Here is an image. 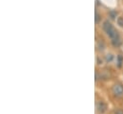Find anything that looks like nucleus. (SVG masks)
Wrapping results in <instances>:
<instances>
[{
  "label": "nucleus",
  "instance_id": "nucleus-3",
  "mask_svg": "<svg viewBox=\"0 0 123 114\" xmlns=\"http://www.w3.org/2000/svg\"><path fill=\"white\" fill-rule=\"evenodd\" d=\"M96 108H97L98 112L103 113L105 111V109H106V105L104 104V102H98L96 104Z\"/></svg>",
  "mask_w": 123,
  "mask_h": 114
},
{
  "label": "nucleus",
  "instance_id": "nucleus-6",
  "mask_svg": "<svg viewBox=\"0 0 123 114\" xmlns=\"http://www.w3.org/2000/svg\"><path fill=\"white\" fill-rule=\"evenodd\" d=\"M113 59H114V57H113V55H111V54H109V55H107L106 57H105V60H106L107 62H111V61H113Z\"/></svg>",
  "mask_w": 123,
  "mask_h": 114
},
{
  "label": "nucleus",
  "instance_id": "nucleus-2",
  "mask_svg": "<svg viewBox=\"0 0 123 114\" xmlns=\"http://www.w3.org/2000/svg\"><path fill=\"white\" fill-rule=\"evenodd\" d=\"M113 92L115 94V96L116 97H121L123 96V85L120 83H116L113 87Z\"/></svg>",
  "mask_w": 123,
  "mask_h": 114
},
{
  "label": "nucleus",
  "instance_id": "nucleus-5",
  "mask_svg": "<svg viewBox=\"0 0 123 114\" xmlns=\"http://www.w3.org/2000/svg\"><path fill=\"white\" fill-rule=\"evenodd\" d=\"M122 61H123V58H122V56L119 55V56L117 57V66H118V67H121Z\"/></svg>",
  "mask_w": 123,
  "mask_h": 114
},
{
  "label": "nucleus",
  "instance_id": "nucleus-4",
  "mask_svg": "<svg viewBox=\"0 0 123 114\" xmlns=\"http://www.w3.org/2000/svg\"><path fill=\"white\" fill-rule=\"evenodd\" d=\"M97 48H98L99 51H103L104 48H105L104 42H103V41H98V43H97Z\"/></svg>",
  "mask_w": 123,
  "mask_h": 114
},
{
  "label": "nucleus",
  "instance_id": "nucleus-1",
  "mask_svg": "<svg viewBox=\"0 0 123 114\" xmlns=\"http://www.w3.org/2000/svg\"><path fill=\"white\" fill-rule=\"evenodd\" d=\"M102 28L104 30V32L106 33L109 37L111 39V41H112V44L114 46H116L118 47L120 44H121V39L119 36V34L118 32L114 28V26L112 25L111 22H109L108 20L104 21L103 22V25H102Z\"/></svg>",
  "mask_w": 123,
  "mask_h": 114
},
{
  "label": "nucleus",
  "instance_id": "nucleus-9",
  "mask_svg": "<svg viewBox=\"0 0 123 114\" xmlns=\"http://www.w3.org/2000/svg\"><path fill=\"white\" fill-rule=\"evenodd\" d=\"M110 16H111V18L115 19V16H116V13H115V11H111V12H110Z\"/></svg>",
  "mask_w": 123,
  "mask_h": 114
},
{
  "label": "nucleus",
  "instance_id": "nucleus-7",
  "mask_svg": "<svg viewBox=\"0 0 123 114\" xmlns=\"http://www.w3.org/2000/svg\"><path fill=\"white\" fill-rule=\"evenodd\" d=\"M99 19H100V15H99L98 12H97V11H95V23H96V24L99 22Z\"/></svg>",
  "mask_w": 123,
  "mask_h": 114
},
{
  "label": "nucleus",
  "instance_id": "nucleus-8",
  "mask_svg": "<svg viewBox=\"0 0 123 114\" xmlns=\"http://www.w3.org/2000/svg\"><path fill=\"white\" fill-rule=\"evenodd\" d=\"M117 24L120 27H123V17H118L117 18Z\"/></svg>",
  "mask_w": 123,
  "mask_h": 114
}]
</instances>
